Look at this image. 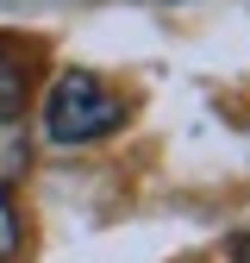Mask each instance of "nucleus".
I'll use <instances>...</instances> for the list:
<instances>
[{
	"mask_svg": "<svg viewBox=\"0 0 250 263\" xmlns=\"http://www.w3.org/2000/svg\"><path fill=\"white\" fill-rule=\"evenodd\" d=\"M125 125V101L94 69H62L44 94V138L50 144H94Z\"/></svg>",
	"mask_w": 250,
	"mask_h": 263,
	"instance_id": "obj_1",
	"label": "nucleus"
},
{
	"mask_svg": "<svg viewBox=\"0 0 250 263\" xmlns=\"http://www.w3.org/2000/svg\"><path fill=\"white\" fill-rule=\"evenodd\" d=\"M25 157H31L25 119H0V188H13V182L25 176Z\"/></svg>",
	"mask_w": 250,
	"mask_h": 263,
	"instance_id": "obj_2",
	"label": "nucleus"
},
{
	"mask_svg": "<svg viewBox=\"0 0 250 263\" xmlns=\"http://www.w3.org/2000/svg\"><path fill=\"white\" fill-rule=\"evenodd\" d=\"M19 107H25V63L0 38V119H19Z\"/></svg>",
	"mask_w": 250,
	"mask_h": 263,
	"instance_id": "obj_3",
	"label": "nucleus"
},
{
	"mask_svg": "<svg viewBox=\"0 0 250 263\" xmlns=\"http://www.w3.org/2000/svg\"><path fill=\"white\" fill-rule=\"evenodd\" d=\"M19 245H25V213L13 201V188H0V263H13Z\"/></svg>",
	"mask_w": 250,
	"mask_h": 263,
	"instance_id": "obj_4",
	"label": "nucleus"
},
{
	"mask_svg": "<svg viewBox=\"0 0 250 263\" xmlns=\"http://www.w3.org/2000/svg\"><path fill=\"white\" fill-rule=\"evenodd\" d=\"M232 263H250V232H238V238H232Z\"/></svg>",
	"mask_w": 250,
	"mask_h": 263,
	"instance_id": "obj_5",
	"label": "nucleus"
}]
</instances>
